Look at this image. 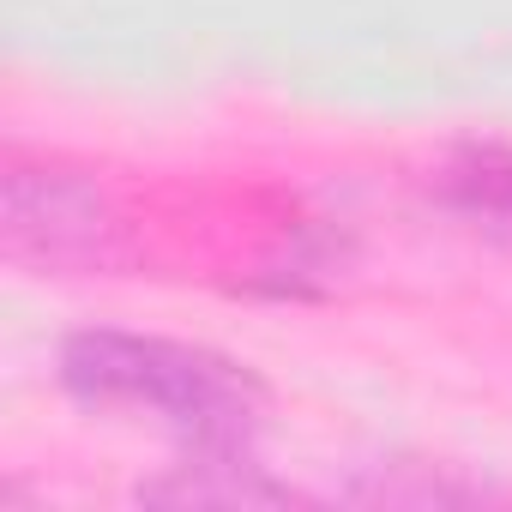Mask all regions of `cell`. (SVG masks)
Masks as SVG:
<instances>
[{
	"label": "cell",
	"mask_w": 512,
	"mask_h": 512,
	"mask_svg": "<svg viewBox=\"0 0 512 512\" xmlns=\"http://www.w3.org/2000/svg\"><path fill=\"white\" fill-rule=\"evenodd\" d=\"M7 253L49 272H121L133 260L127 223L109 211L97 181L67 169L7 163Z\"/></svg>",
	"instance_id": "cell-2"
},
{
	"label": "cell",
	"mask_w": 512,
	"mask_h": 512,
	"mask_svg": "<svg viewBox=\"0 0 512 512\" xmlns=\"http://www.w3.org/2000/svg\"><path fill=\"white\" fill-rule=\"evenodd\" d=\"M61 386L91 410H145L181 434L187 458H253L266 428V386L235 356L139 338V332H73L61 344Z\"/></svg>",
	"instance_id": "cell-1"
},
{
	"label": "cell",
	"mask_w": 512,
	"mask_h": 512,
	"mask_svg": "<svg viewBox=\"0 0 512 512\" xmlns=\"http://www.w3.org/2000/svg\"><path fill=\"white\" fill-rule=\"evenodd\" d=\"M434 199L488 235H512V145L470 139V145L446 151V163L434 175Z\"/></svg>",
	"instance_id": "cell-3"
}]
</instances>
